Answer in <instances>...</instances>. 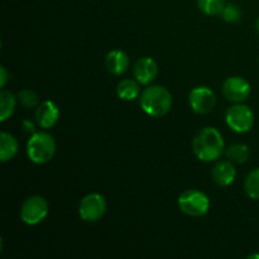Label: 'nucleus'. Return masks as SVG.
Masks as SVG:
<instances>
[{
  "label": "nucleus",
  "mask_w": 259,
  "mask_h": 259,
  "mask_svg": "<svg viewBox=\"0 0 259 259\" xmlns=\"http://www.w3.org/2000/svg\"><path fill=\"white\" fill-rule=\"evenodd\" d=\"M194 153L200 161L214 162L223 154L224 151V139L219 131L211 126L201 129L195 136L192 142Z\"/></svg>",
  "instance_id": "f257e3e1"
},
{
  "label": "nucleus",
  "mask_w": 259,
  "mask_h": 259,
  "mask_svg": "<svg viewBox=\"0 0 259 259\" xmlns=\"http://www.w3.org/2000/svg\"><path fill=\"white\" fill-rule=\"evenodd\" d=\"M141 106L147 115L152 118H162L172 108L171 93L163 86H148L141 95Z\"/></svg>",
  "instance_id": "f03ea898"
},
{
  "label": "nucleus",
  "mask_w": 259,
  "mask_h": 259,
  "mask_svg": "<svg viewBox=\"0 0 259 259\" xmlns=\"http://www.w3.org/2000/svg\"><path fill=\"white\" fill-rule=\"evenodd\" d=\"M56 153V142L46 132L33 133L27 142L28 158L35 164H45L53 158Z\"/></svg>",
  "instance_id": "7ed1b4c3"
},
{
  "label": "nucleus",
  "mask_w": 259,
  "mask_h": 259,
  "mask_svg": "<svg viewBox=\"0 0 259 259\" xmlns=\"http://www.w3.org/2000/svg\"><path fill=\"white\" fill-rule=\"evenodd\" d=\"M180 210L189 217H204L210 209V200L205 192L200 190H186L177 200Z\"/></svg>",
  "instance_id": "20e7f679"
},
{
  "label": "nucleus",
  "mask_w": 259,
  "mask_h": 259,
  "mask_svg": "<svg viewBox=\"0 0 259 259\" xmlns=\"http://www.w3.org/2000/svg\"><path fill=\"white\" fill-rule=\"evenodd\" d=\"M225 121L227 125L235 133H247L254 124V114L249 106L238 103L228 109Z\"/></svg>",
  "instance_id": "39448f33"
},
{
  "label": "nucleus",
  "mask_w": 259,
  "mask_h": 259,
  "mask_svg": "<svg viewBox=\"0 0 259 259\" xmlns=\"http://www.w3.org/2000/svg\"><path fill=\"white\" fill-rule=\"evenodd\" d=\"M50 207H48V202L45 197L38 196H30L23 202L22 207H20V219L24 224L37 225L42 223L43 220L47 218Z\"/></svg>",
  "instance_id": "423d86ee"
},
{
  "label": "nucleus",
  "mask_w": 259,
  "mask_h": 259,
  "mask_svg": "<svg viewBox=\"0 0 259 259\" xmlns=\"http://www.w3.org/2000/svg\"><path fill=\"white\" fill-rule=\"evenodd\" d=\"M106 211V201L100 194H89L81 200L78 215L83 222L94 223L100 220Z\"/></svg>",
  "instance_id": "0eeeda50"
},
{
  "label": "nucleus",
  "mask_w": 259,
  "mask_h": 259,
  "mask_svg": "<svg viewBox=\"0 0 259 259\" xmlns=\"http://www.w3.org/2000/svg\"><path fill=\"white\" fill-rule=\"evenodd\" d=\"M189 104L194 113L209 114L215 108L217 98L214 91L207 86H197L190 93Z\"/></svg>",
  "instance_id": "6e6552de"
},
{
  "label": "nucleus",
  "mask_w": 259,
  "mask_h": 259,
  "mask_svg": "<svg viewBox=\"0 0 259 259\" xmlns=\"http://www.w3.org/2000/svg\"><path fill=\"white\" fill-rule=\"evenodd\" d=\"M250 83L240 76L227 78L223 83V94L232 103H243L250 95Z\"/></svg>",
  "instance_id": "1a4fd4ad"
},
{
  "label": "nucleus",
  "mask_w": 259,
  "mask_h": 259,
  "mask_svg": "<svg viewBox=\"0 0 259 259\" xmlns=\"http://www.w3.org/2000/svg\"><path fill=\"white\" fill-rule=\"evenodd\" d=\"M133 75L141 85H149L158 75L157 62L151 57H142L134 63Z\"/></svg>",
  "instance_id": "9d476101"
},
{
  "label": "nucleus",
  "mask_w": 259,
  "mask_h": 259,
  "mask_svg": "<svg viewBox=\"0 0 259 259\" xmlns=\"http://www.w3.org/2000/svg\"><path fill=\"white\" fill-rule=\"evenodd\" d=\"M60 119V109L53 101L46 100L37 106L35 120L40 128L50 129L56 125Z\"/></svg>",
  "instance_id": "9b49d317"
},
{
  "label": "nucleus",
  "mask_w": 259,
  "mask_h": 259,
  "mask_svg": "<svg viewBox=\"0 0 259 259\" xmlns=\"http://www.w3.org/2000/svg\"><path fill=\"white\" fill-rule=\"evenodd\" d=\"M129 56L124 51L113 50L106 55L105 67L109 73L114 76H120L125 73L129 68Z\"/></svg>",
  "instance_id": "f8f14e48"
},
{
  "label": "nucleus",
  "mask_w": 259,
  "mask_h": 259,
  "mask_svg": "<svg viewBox=\"0 0 259 259\" xmlns=\"http://www.w3.org/2000/svg\"><path fill=\"white\" fill-rule=\"evenodd\" d=\"M211 176L215 184L222 187H227L230 186L235 181L237 171H235V167L233 166V163L223 161L215 164L211 171Z\"/></svg>",
  "instance_id": "ddd939ff"
},
{
  "label": "nucleus",
  "mask_w": 259,
  "mask_h": 259,
  "mask_svg": "<svg viewBox=\"0 0 259 259\" xmlns=\"http://www.w3.org/2000/svg\"><path fill=\"white\" fill-rule=\"evenodd\" d=\"M18 144L17 138L7 132H2L0 134V161L8 162L14 158L18 153Z\"/></svg>",
  "instance_id": "4468645a"
},
{
  "label": "nucleus",
  "mask_w": 259,
  "mask_h": 259,
  "mask_svg": "<svg viewBox=\"0 0 259 259\" xmlns=\"http://www.w3.org/2000/svg\"><path fill=\"white\" fill-rule=\"evenodd\" d=\"M116 94L121 100L132 101L137 99L141 94V89H139L138 81H134L132 78H124L116 86Z\"/></svg>",
  "instance_id": "2eb2a0df"
},
{
  "label": "nucleus",
  "mask_w": 259,
  "mask_h": 259,
  "mask_svg": "<svg viewBox=\"0 0 259 259\" xmlns=\"http://www.w3.org/2000/svg\"><path fill=\"white\" fill-rule=\"evenodd\" d=\"M17 106V98L8 90L0 93V121L4 123L13 115Z\"/></svg>",
  "instance_id": "dca6fc26"
},
{
  "label": "nucleus",
  "mask_w": 259,
  "mask_h": 259,
  "mask_svg": "<svg viewBox=\"0 0 259 259\" xmlns=\"http://www.w3.org/2000/svg\"><path fill=\"white\" fill-rule=\"evenodd\" d=\"M225 154L229 161L235 162V163H245L249 158V148L247 144L235 143L227 149Z\"/></svg>",
  "instance_id": "f3484780"
},
{
  "label": "nucleus",
  "mask_w": 259,
  "mask_h": 259,
  "mask_svg": "<svg viewBox=\"0 0 259 259\" xmlns=\"http://www.w3.org/2000/svg\"><path fill=\"white\" fill-rule=\"evenodd\" d=\"M244 190L248 197L259 200V168L253 169L244 181Z\"/></svg>",
  "instance_id": "a211bd4d"
},
{
  "label": "nucleus",
  "mask_w": 259,
  "mask_h": 259,
  "mask_svg": "<svg viewBox=\"0 0 259 259\" xmlns=\"http://www.w3.org/2000/svg\"><path fill=\"white\" fill-rule=\"evenodd\" d=\"M225 0H197V7L206 15H220L225 7Z\"/></svg>",
  "instance_id": "6ab92c4d"
},
{
  "label": "nucleus",
  "mask_w": 259,
  "mask_h": 259,
  "mask_svg": "<svg viewBox=\"0 0 259 259\" xmlns=\"http://www.w3.org/2000/svg\"><path fill=\"white\" fill-rule=\"evenodd\" d=\"M18 100L27 109L35 108L39 104V99H38L37 94L32 90H28V89L19 91V94H18Z\"/></svg>",
  "instance_id": "aec40b11"
},
{
  "label": "nucleus",
  "mask_w": 259,
  "mask_h": 259,
  "mask_svg": "<svg viewBox=\"0 0 259 259\" xmlns=\"http://www.w3.org/2000/svg\"><path fill=\"white\" fill-rule=\"evenodd\" d=\"M220 15H222V18L225 20V22L234 23V22H238V20L240 19V17H242V10H240V8L238 7V5L227 4Z\"/></svg>",
  "instance_id": "412c9836"
},
{
  "label": "nucleus",
  "mask_w": 259,
  "mask_h": 259,
  "mask_svg": "<svg viewBox=\"0 0 259 259\" xmlns=\"http://www.w3.org/2000/svg\"><path fill=\"white\" fill-rule=\"evenodd\" d=\"M7 81H8V72L7 70H5V67H2L0 68V86L4 88Z\"/></svg>",
  "instance_id": "4be33fe9"
},
{
  "label": "nucleus",
  "mask_w": 259,
  "mask_h": 259,
  "mask_svg": "<svg viewBox=\"0 0 259 259\" xmlns=\"http://www.w3.org/2000/svg\"><path fill=\"white\" fill-rule=\"evenodd\" d=\"M23 125L25 126V129H27V131H29V132L34 131V125H33V124L30 123L29 120H24V121H23Z\"/></svg>",
  "instance_id": "5701e85b"
},
{
  "label": "nucleus",
  "mask_w": 259,
  "mask_h": 259,
  "mask_svg": "<svg viewBox=\"0 0 259 259\" xmlns=\"http://www.w3.org/2000/svg\"><path fill=\"white\" fill-rule=\"evenodd\" d=\"M253 258H259V254H252L248 257V259H253Z\"/></svg>",
  "instance_id": "b1692460"
},
{
  "label": "nucleus",
  "mask_w": 259,
  "mask_h": 259,
  "mask_svg": "<svg viewBox=\"0 0 259 259\" xmlns=\"http://www.w3.org/2000/svg\"><path fill=\"white\" fill-rule=\"evenodd\" d=\"M257 29H258V32H259V19H258V22H257Z\"/></svg>",
  "instance_id": "393cba45"
}]
</instances>
